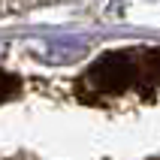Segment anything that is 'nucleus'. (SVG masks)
Masks as SVG:
<instances>
[{
  "label": "nucleus",
  "mask_w": 160,
  "mask_h": 160,
  "mask_svg": "<svg viewBox=\"0 0 160 160\" xmlns=\"http://www.w3.org/2000/svg\"><path fill=\"white\" fill-rule=\"evenodd\" d=\"M94 79H97L106 91H124L127 85L133 82V67H130L127 58L112 54V58H106L103 63L94 67Z\"/></svg>",
  "instance_id": "f257e3e1"
},
{
  "label": "nucleus",
  "mask_w": 160,
  "mask_h": 160,
  "mask_svg": "<svg viewBox=\"0 0 160 160\" xmlns=\"http://www.w3.org/2000/svg\"><path fill=\"white\" fill-rule=\"evenodd\" d=\"M15 88H18V82L0 70V103H3L6 97H12V94H15Z\"/></svg>",
  "instance_id": "f03ea898"
}]
</instances>
